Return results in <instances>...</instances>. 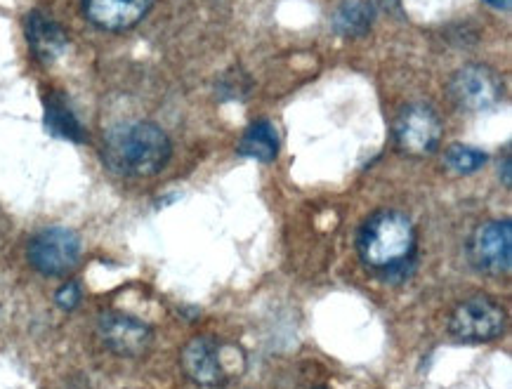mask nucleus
Segmentation results:
<instances>
[{
	"mask_svg": "<svg viewBox=\"0 0 512 389\" xmlns=\"http://www.w3.org/2000/svg\"><path fill=\"white\" fill-rule=\"evenodd\" d=\"M168 158V135L152 123L118 125L104 140V161L121 175L152 177L166 168Z\"/></svg>",
	"mask_w": 512,
	"mask_h": 389,
	"instance_id": "nucleus-1",
	"label": "nucleus"
},
{
	"mask_svg": "<svg viewBox=\"0 0 512 389\" xmlns=\"http://www.w3.org/2000/svg\"><path fill=\"white\" fill-rule=\"evenodd\" d=\"M416 250V229L404 213L383 210L361 227L359 255L373 269H390L404 265Z\"/></svg>",
	"mask_w": 512,
	"mask_h": 389,
	"instance_id": "nucleus-2",
	"label": "nucleus"
},
{
	"mask_svg": "<svg viewBox=\"0 0 512 389\" xmlns=\"http://www.w3.org/2000/svg\"><path fill=\"white\" fill-rule=\"evenodd\" d=\"M449 331L461 342H489L505 331L503 307L484 295L461 302L449 319Z\"/></svg>",
	"mask_w": 512,
	"mask_h": 389,
	"instance_id": "nucleus-3",
	"label": "nucleus"
},
{
	"mask_svg": "<svg viewBox=\"0 0 512 389\" xmlns=\"http://www.w3.org/2000/svg\"><path fill=\"white\" fill-rule=\"evenodd\" d=\"M78 260H81V241L71 229H43L29 243V262L45 276L69 274Z\"/></svg>",
	"mask_w": 512,
	"mask_h": 389,
	"instance_id": "nucleus-4",
	"label": "nucleus"
},
{
	"mask_svg": "<svg viewBox=\"0 0 512 389\" xmlns=\"http://www.w3.org/2000/svg\"><path fill=\"white\" fill-rule=\"evenodd\" d=\"M468 257L477 272L508 274L512 265V222L508 217L482 224L468 243Z\"/></svg>",
	"mask_w": 512,
	"mask_h": 389,
	"instance_id": "nucleus-5",
	"label": "nucleus"
},
{
	"mask_svg": "<svg viewBox=\"0 0 512 389\" xmlns=\"http://www.w3.org/2000/svg\"><path fill=\"white\" fill-rule=\"evenodd\" d=\"M395 142L409 156H428L442 142V121L428 104H411L395 123Z\"/></svg>",
	"mask_w": 512,
	"mask_h": 389,
	"instance_id": "nucleus-6",
	"label": "nucleus"
},
{
	"mask_svg": "<svg viewBox=\"0 0 512 389\" xmlns=\"http://www.w3.org/2000/svg\"><path fill=\"white\" fill-rule=\"evenodd\" d=\"M449 95L463 111H489L503 97V83L494 71L482 64L458 69L449 81Z\"/></svg>",
	"mask_w": 512,
	"mask_h": 389,
	"instance_id": "nucleus-7",
	"label": "nucleus"
},
{
	"mask_svg": "<svg viewBox=\"0 0 512 389\" xmlns=\"http://www.w3.org/2000/svg\"><path fill=\"white\" fill-rule=\"evenodd\" d=\"M97 331L109 352L118 356H140L152 342V331L147 323L126 314H104Z\"/></svg>",
	"mask_w": 512,
	"mask_h": 389,
	"instance_id": "nucleus-8",
	"label": "nucleus"
},
{
	"mask_svg": "<svg viewBox=\"0 0 512 389\" xmlns=\"http://www.w3.org/2000/svg\"><path fill=\"white\" fill-rule=\"evenodd\" d=\"M182 368L196 385L222 387L227 382V368L222 349L210 338H194L182 349Z\"/></svg>",
	"mask_w": 512,
	"mask_h": 389,
	"instance_id": "nucleus-9",
	"label": "nucleus"
},
{
	"mask_svg": "<svg viewBox=\"0 0 512 389\" xmlns=\"http://www.w3.org/2000/svg\"><path fill=\"white\" fill-rule=\"evenodd\" d=\"M154 0H83L85 15L104 31H126L147 17Z\"/></svg>",
	"mask_w": 512,
	"mask_h": 389,
	"instance_id": "nucleus-10",
	"label": "nucleus"
},
{
	"mask_svg": "<svg viewBox=\"0 0 512 389\" xmlns=\"http://www.w3.org/2000/svg\"><path fill=\"white\" fill-rule=\"evenodd\" d=\"M26 41H29L34 55L45 64L55 62L67 50V36H64L62 26L41 12H31L26 19Z\"/></svg>",
	"mask_w": 512,
	"mask_h": 389,
	"instance_id": "nucleus-11",
	"label": "nucleus"
},
{
	"mask_svg": "<svg viewBox=\"0 0 512 389\" xmlns=\"http://www.w3.org/2000/svg\"><path fill=\"white\" fill-rule=\"evenodd\" d=\"M239 154L269 163L279 154V133L269 121H255L241 137Z\"/></svg>",
	"mask_w": 512,
	"mask_h": 389,
	"instance_id": "nucleus-12",
	"label": "nucleus"
},
{
	"mask_svg": "<svg viewBox=\"0 0 512 389\" xmlns=\"http://www.w3.org/2000/svg\"><path fill=\"white\" fill-rule=\"evenodd\" d=\"M45 128L55 137L69 142H83L85 137L81 123H78V118L62 95H50L45 100Z\"/></svg>",
	"mask_w": 512,
	"mask_h": 389,
	"instance_id": "nucleus-13",
	"label": "nucleus"
},
{
	"mask_svg": "<svg viewBox=\"0 0 512 389\" xmlns=\"http://www.w3.org/2000/svg\"><path fill=\"white\" fill-rule=\"evenodd\" d=\"M373 5L366 0H345L333 15V26L343 36H364L371 29Z\"/></svg>",
	"mask_w": 512,
	"mask_h": 389,
	"instance_id": "nucleus-14",
	"label": "nucleus"
},
{
	"mask_svg": "<svg viewBox=\"0 0 512 389\" xmlns=\"http://www.w3.org/2000/svg\"><path fill=\"white\" fill-rule=\"evenodd\" d=\"M446 166L454 168L456 173H475L487 163V154L479 149H472V147H463V144H454V147L446 149V156H444Z\"/></svg>",
	"mask_w": 512,
	"mask_h": 389,
	"instance_id": "nucleus-15",
	"label": "nucleus"
},
{
	"mask_svg": "<svg viewBox=\"0 0 512 389\" xmlns=\"http://www.w3.org/2000/svg\"><path fill=\"white\" fill-rule=\"evenodd\" d=\"M57 305L62 309H67V312H71V309L78 307V302H81V286H78L76 281H69L64 283L62 288L57 290Z\"/></svg>",
	"mask_w": 512,
	"mask_h": 389,
	"instance_id": "nucleus-16",
	"label": "nucleus"
},
{
	"mask_svg": "<svg viewBox=\"0 0 512 389\" xmlns=\"http://www.w3.org/2000/svg\"><path fill=\"white\" fill-rule=\"evenodd\" d=\"M487 3L491 5V8H496V10H510L512 0H487Z\"/></svg>",
	"mask_w": 512,
	"mask_h": 389,
	"instance_id": "nucleus-17",
	"label": "nucleus"
},
{
	"mask_svg": "<svg viewBox=\"0 0 512 389\" xmlns=\"http://www.w3.org/2000/svg\"><path fill=\"white\" fill-rule=\"evenodd\" d=\"M503 182L510 187V158H505L503 161Z\"/></svg>",
	"mask_w": 512,
	"mask_h": 389,
	"instance_id": "nucleus-18",
	"label": "nucleus"
}]
</instances>
